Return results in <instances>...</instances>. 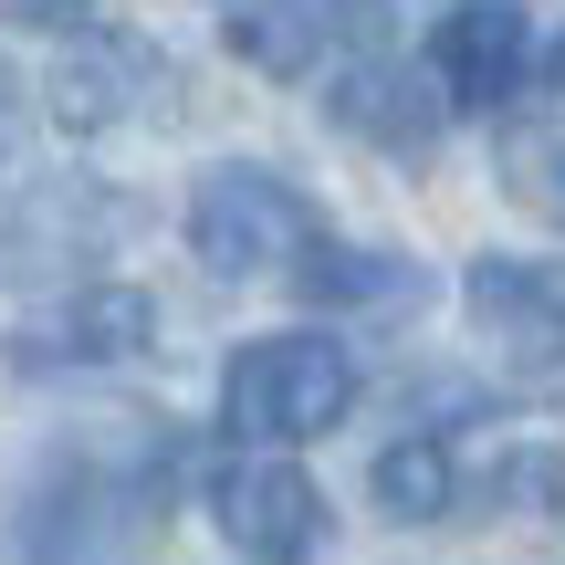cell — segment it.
<instances>
[{
    "label": "cell",
    "mask_w": 565,
    "mask_h": 565,
    "mask_svg": "<svg viewBox=\"0 0 565 565\" xmlns=\"http://www.w3.org/2000/svg\"><path fill=\"white\" fill-rule=\"evenodd\" d=\"M168 503V440H63L21 492V565H137Z\"/></svg>",
    "instance_id": "obj_1"
},
{
    "label": "cell",
    "mask_w": 565,
    "mask_h": 565,
    "mask_svg": "<svg viewBox=\"0 0 565 565\" xmlns=\"http://www.w3.org/2000/svg\"><path fill=\"white\" fill-rule=\"evenodd\" d=\"M356 408V356L315 324H282V335H252L242 356L221 366V419L231 440H263V450H294V440H324V429Z\"/></svg>",
    "instance_id": "obj_2"
},
{
    "label": "cell",
    "mask_w": 565,
    "mask_h": 565,
    "mask_svg": "<svg viewBox=\"0 0 565 565\" xmlns=\"http://www.w3.org/2000/svg\"><path fill=\"white\" fill-rule=\"evenodd\" d=\"M315 200H303L282 168H252V158H221L200 189H189V252H200L221 282H252V273H282L303 242H315Z\"/></svg>",
    "instance_id": "obj_3"
},
{
    "label": "cell",
    "mask_w": 565,
    "mask_h": 565,
    "mask_svg": "<svg viewBox=\"0 0 565 565\" xmlns=\"http://www.w3.org/2000/svg\"><path fill=\"white\" fill-rule=\"evenodd\" d=\"M461 303L482 324L492 366H503L524 398H565V263H513V252H482L461 273Z\"/></svg>",
    "instance_id": "obj_4"
},
{
    "label": "cell",
    "mask_w": 565,
    "mask_h": 565,
    "mask_svg": "<svg viewBox=\"0 0 565 565\" xmlns=\"http://www.w3.org/2000/svg\"><path fill=\"white\" fill-rule=\"evenodd\" d=\"M158 345V303L137 294V282H63L53 303H32V315H11V345L0 356L21 366V377H74V366H126Z\"/></svg>",
    "instance_id": "obj_5"
},
{
    "label": "cell",
    "mask_w": 565,
    "mask_h": 565,
    "mask_svg": "<svg viewBox=\"0 0 565 565\" xmlns=\"http://www.w3.org/2000/svg\"><path fill=\"white\" fill-rule=\"evenodd\" d=\"M42 95H53V126H63V137H116V126L158 116L168 53H158V42H137V32H116V21H84V32L63 42V63H53Z\"/></svg>",
    "instance_id": "obj_6"
},
{
    "label": "cell",
    "mask_w": 565,
    "mask_h": 565,
    "mask_svg": "<svg viewBox=\"0 0 565 565\" xmlns=\"http://www.w3.org/2000/svg\"><path fill=\"white\" fill-rule=\"evenodd\" d=\"M324 126L356 147H377V158H429L450 126L440 84H429V63L408 53H345L335 74H324Z\"/></svg>",
    "instance_id": "obj_7"
},
{
    "label": "cell",
    "mask_w": 565,
    "mask_h": 565,
    "mask_svg": "<svg viewBox=\"0 0 565 565\" xmlns=\"http://www.w3.org/2000/svg\"><path fill=\"white\" fill-rule=\"evenodd\" d=\"M210 503H221V534L242 545V565H303V555H324V534H335V513H324L315 471L282 461V450L231 461Z\"/></svg>",
    "instance_id": "obj_8"
},
{
    "label": "cell",
    "mask_w": 565,
    "mask_h": 565,
    "mask_svg": "<svg viewBox=\"0 0 565 565\" xmlns=\"http://www.w3.org/2000/svg\"><path fill=\"white\" fill-rule=\"evenodd\" d=\"M534 74V11L524 0H450L440 32H429V84H440V105L461 116V105H513Z\"/></svg>",
    "instance_id": "obj_9"
},
{
    "label": "cell",
    "mask_w": 565,
    "mask_h": 565,
    "mask_svg": "<svg viewBox=\"0 0 565 565\" xmlns=\"http://www.w3.org/2000/svg\"><path fill=\"white\" fill-rule=\"evenodd\" d=\"M116 221L126 210L116 200H95L84 179H42L32 200L0 221V273H42V263H84L95 242H116Z\"/></svg>",
    "instance_id": "obj_10"
},
{
    "label": "cell",
    "mask_w": 565,
    "mask_h": 565,
    "mask_svg": "<svg viewBox=\"0 0 565 565\" xmlns=\"http://www.w3.org/2000/svg\"><path fill=\"white\" fill-rule=\"evenodd\" d=\"M294 294L324 303V315H398V303L429 294V273L408 263V252H356V242H303L294 252Z\"/></svg>",
    "instance_id": "obj_11"
},
{
    "label": "cell",
    "mask_w": 565,
    "mask_h": 565,
    "mask_svg": "<svg viewBox=\"0 0 565 565\" xmlns=\"http://www.w3.org/2000/svg\"><path fill=\"white\" fill-rule=\"evenodd\" d=\"M221 42L273 84H303L335 42V0H221Z\"/></svg>",
    "instance_id": "obj_12"
},
{
    "label": "cell",
    "mask_w": 565,
    "mask_h": 565,
    "mask_svg": "<svg viewBox=\"0 0 565 565\" xmlns=\"http://www.w3.org/2000/svg\"><path fill=\"white\" fill-rule=\"evenodd\" d=\"M366 492H377L387 524H440L450 503H461V471H450V440H429V429H408V440L377 450V471H366Z\"/></svg>",
    "instance_id": "obj_13"
},
{
    "label": "cell",
    "mask_w": 565,
    "mask_h": 565,
    "mask_svg": "<svg viewBox=\"0 0 565 565\" xmlns=\"http://www.w3.org/2000/svg\"><path fill=\"white\" fill-rule=\"evenodd\" d=\"M503 200L524 210V221L565 231V126H524V137H503Z\"/></svg>",
    "instance_id": "obj_14"
},
{
    "label": "cell",
    "mask_w": 565,
    "mask_h": 565,
    "mask_svg": "<svg viewBox=\"0 0 565 565\" xmlns=\"http://www.w3.org/2000/svg\"><path fill=\"white\" fill-rule=\"evenodd\" d=\"M482 503H492V513H565V450H555V440L503 450V461L482 471Z\"/></svg>",
    "instance_id": "obj_15"
},
{
    "label": "cell",
    "mask_w": 565,
    "mask_h": 565,
    "mask_svg": "<svg viewBox=\"0 0 565 565\" xmlns=\"http://www.w3.org/2000/svg\"><path fill=\"white\" fill-rule=\"evenodd\" d=\"M11 21H42V32H84L95 21V0H0Z\"/></svg>",
    "instance_id": "obj_16"
},
{
    "label": "cell",
    "mask_w": 565,
    "mask_h": 565,
    "mask_svg": "<svg viewBox=\"0 0 565 565\" xmlns=\"http://www.w3.org/2000/svg\"><path fill=\"white\" fill-rule=\"evenodd\" d=\"M555 95H565V42H555Z\"/></svg>",
    "instance_id": "obj_17"
}]
</instances>
